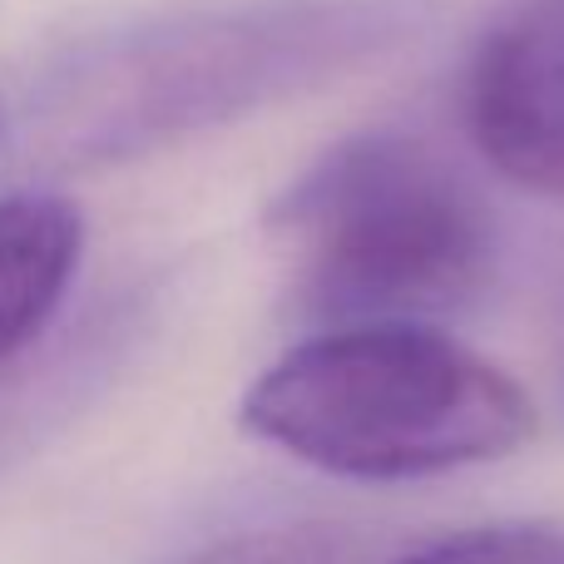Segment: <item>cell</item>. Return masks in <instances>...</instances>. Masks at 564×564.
Wrapping results in <instances>:
<instances>
[{
	"label": "cell",
	"instance_id": "1",
	"mask_svg": "<svg viewBox=\"0 0 564 564\" xmlns=\"http://www.w3.org/2000/svg\"><path fill=\"white\" fill-rule=\"evenodd\" d=\"M411 30V0H238L154 15L65 50L25 99V139L65 169L139 159L332 85Z\"/></svg>",
	"mask_w": 564,
	"mask_h": 564
},
{
	"label": "cell",
	"instance_id": "2",
	"mask_svg": "<svg viewBox=\"0 0 564 564\" xmlns=\"http://www.w3.org/2000/svg\"><path fill=\"white\" fill-rule=\"evenodd\" d=\"M258 441L347 480H421L486 466L535 431L530 397L426 322L327 327L248 387Z\"/></svg>",
	"mask_w": 564,
	"mask_h": 564
},
{
	"label": "cell",
	"instance_id": "3",
	"mask_svg": "<svg viewBox=\"0 0 564 564\" xmlns=\"http://www.w3.org/2000/svg\"><path fill=\"white\" fill-rule=\"evenodd\" d=\"M268 228L292 268V302L327 327L441 317L496 268L480 194L406 134L341 139L278 198Z\"/></svg>",
	"mask_w": 564,
	"mask_h": 564
},
{
	"label": "cell",
	"instance_id": "4",
	"mask_svg": "<svg viewBox=\"0 0 564 564\" xmlns=\"http://www.w3.org/2000/svg\"><path fill=\"white\" fill-rule=\"evenodd\" d=\"M466 124L510 184L564 198V15L550 0L516 10L480 40Z\"/></svg>",
	"mask_w": 564,
	"mask_h": 564
},
{
	"label": "cell",
	"instance_id": "5",
	"mask_svg": "<svg viewBox=\"0 0 564 564\" xmlns=\"http://www.w3.org/2000/svg\"><path fill=\"white\" fill-rule=\"evenodd\" d=\"M85 253V218L55 194L0 198V367L59 312Z\"/></svg>",
	"mask_w": 564,
	"mask_h": 564
},
{
	"label": "cell",
	"instance_id": "6",
	"mask_svg": "<svg viewBox=\"0 0 564 564\" xmlns=\"http://www.w3.org/2000/svg\"><path fill=\"white\" fill-rule=\"evenodd\" d=\"M351 555V540L341 525L297 520V525L238 530L214 545L194 550L184 564H341Z\"/></svg>",
	"mask_w": 564,
	"mask_h": 564
},
{
	"label": "cell",
	"instance_id": "7",
	"mask_svg": "<svg viewBox=\"0 0 564 564\" xmlns=\"http://www.w3.org/2000/svg\"><path fill=\"white\" fill-rule=\"evenodd\" d=\"M397 564H564V540L545 525H486L436 540Z\"/></svg>",
	"mask_w": 564,
	"mask_h": 564
},
{
	"label": "cell",
	"instance_id": "8",
	"mask_svg": "<svg viewBox=\"0 0 564 564\" xmlns=\"http://www.w3.org/2000/svg\"><path fill=\"white\" fill-rule=\"evenodd\" d=\"M555 10H560V15H564V0H555Z\"/></svg>",
	"mask_w": 564,
	"mask_h": 564
}]
</instances>
